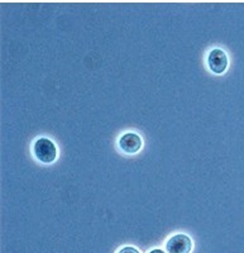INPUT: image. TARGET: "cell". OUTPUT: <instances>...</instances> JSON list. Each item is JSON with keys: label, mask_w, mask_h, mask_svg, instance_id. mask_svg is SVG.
I'll list each match as a JSON object with an SVG mask.
<instances>
[{"label": "cell", "mask_w": 244, "mask_h": 253, "mask_svg": "<svg viewBox=\"0 0 244 253\" xmlns=\"http://www.w3.org/2000/svg\"><path fill=\"white\" fill-rule=\"evenodd\" d=\"M33 153L38 161L42 164H52L57 157V147L51 139L42 137L35 142Z\"/></svg>", "instance_id": "cell-1"}, {"label": "cell", "mask_w": 244, "mask_h": 253, "mask_svg": "<svg viewBox=\"0 0 244 253\" xmlns=\"http://www.w3.org/2000/svg\"><path fill=\"white\" fill-rule=\"evenodd\" d=\"M118 253H139V251L134 247H124Z\"/></svg>", "instance_id": "cell-5"}, {"label": "cell", "mask_w": 244, "mask_h": 253, "mask_svg": "<svg viewBox=\"0 0 244 253\" xmlns=\"http://www.w3.org/2000/svg\"><path fill=\"white\" fill-rule=\"evenodd\" d=\"M150 253H164L162 250H152Z\"/></svg>", "instance_id": "cell-6"}, {"label": "cell", "mask_w": 244, "mask_h": 253, "mask_svg": "<svg viewBox=\"0 0 244 253\" xmlns=\"http://www.w3.org/2000/svg\"><path fill=\"white\" fill-rule=\"evenodd\" d=\"M119 147L123 152L128 155H134L142 147V138L141 135L134 132H128L123 134L119 139Z\"/></svg>", "instance_id": "cell-4"}, {"label": "cell", "mask_w": 244, "mask_h": 253, "mask_svg": "<svg viewBox=\"0 0 244 253\" xmlns=\"http://www.w3.org/2000/svg\"><path fill=\"white\" fill-rule=\"evenodd\" d=\"M207 66L214 74H223L228 67V56L221 48H214L207 55Z\"/></svg>", "instance_id": "cell-3"}, {"label": "cell", "mask_w": 244, "mask_h": 253, "mask_svg": "<svg viewBox=\"0 0 244 253\" xmlns=\"http://www.w3.org/2000/svg\"><path fill=\"white\" fill-rule=\"evenodd\" d=\"M193 250V241L187 234L178 233L167 241V253H190Z\"/></svg>", "instance_id": "cell-2"}]
</instances>
